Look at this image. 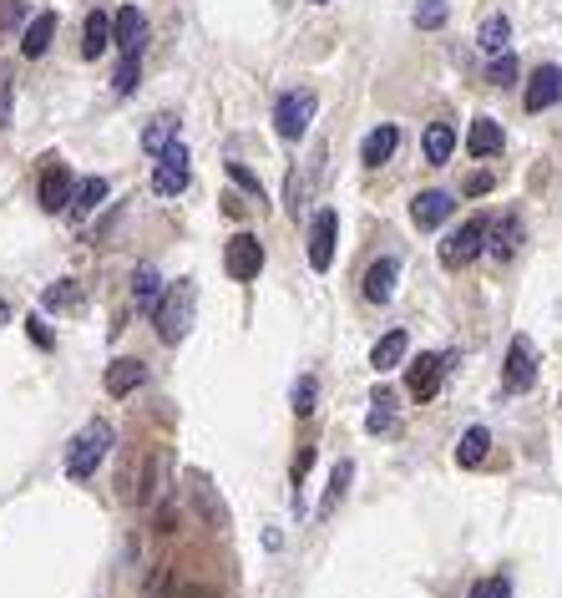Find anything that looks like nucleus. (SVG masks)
I'll list each match as a JSON object with an SVG mask.
<instances>
[{"label": "nucleus", "mask_w": 562, "mask_h": 598, "mask_svg": "<svg viewBox=\"0 0 562 598\" xmlns=\"http://www.w3.org/2000/svg\"><path fill=\"white\" fill-rule=\"evenodd\" d=\"M71 193H76V178H71V168H66V163H46V173H41V188H36L41 208H46V213H66V208H71Z\"/></svg>", "instance_id": "obj_10"}, {"label": "nucleus", "mask_w": 562, "mask_h": 598, "mask_svg": "<svg viewBox=\"0 0 562 598\" xmlns=\"http://www.w3.org/2000/svg\"><path fill=\"white\" fill-rule=\"evenodd\" d=\"M522 239H527L522 213H502L497 223H487V249H492V259H512V254L522 249Z\"/></svg>", "instance_id": "obj_12"}, {"label": "nucleus", "mask_w": 562, "mask_h": 598, "mask_svg": "<svg viewBox=\"0 0 562 598\" xmlns=\"http://www.w3.org/2000/svg\"><path fill=\"white\" fill-rule=\"evenodd\" d=\"M319 163H325V147H319V153L304 163V173H319ZM299 198H304V183L294 178V188H289V208H294V213H299Z\"/></svg>", "instance_id": "obj_38"}, {"label": "nucleus", "mask_w": 562, "mask_h": 598, "mask_svg": "<svg viewBox=\"0 0 562 598\" xmlns=\"http://www.w3.org/2000/svg\"><path fill=\"white\" fill-rule=\"evenodd\" d=\"M335 234H340V218L330 208H319L314 223H309V269L325 274L335 264Z\"/></svg>", "instance_id": "obj_8"}, {"label": "nucleus", "mask_w": 562, "mask_h": 598, "mask_svg": "<svg viewBox=\"0 0 562 598\" xmlns=\"http://www.w3.org/2000/svg\"><path fill=\"white\" fill-rule=\"evenodd\" d=\"M512 77H517V61H512V51H507V56H492L487 82H492V87H512Z\"/></svg>", "instance_id": "obj_35"}, {"label": "nucleus", "mask_w": 562, "mask_h": 598, "mask_svg": "<svg viewBox=\"0 0 562 598\" xmlns=\"http://www.w3.org/2000/svg\"><path fill=\"white\" fill-rule=\"evenodd\" d=\"M314 92L309 87H294V92H279V102H274V132L284 137V142H299L304 132H309V122H314Z\"/></svg>", "instance_id": "obj_3"}, {"label": "nucleus", "mask_w": 562, "mask_h": 598, "mask_svg": "<svg viewBox=\"0 0 562 598\" xmlns=\"http://www.w3.org/2000/svg\"><path fill=\"white\" fill-rule=\"evenodd\" d=\"M395 147H400V127H395V122H385V127H375V132L365 137L360 158H365V168H380V163H390Z\"/></svg>", "instance_id": "obj_18"}, {"label": "nucleus", "mask_w": 562, "mask_h": 598, "mask_svg": "<svg viewBox=\"0 0 562 598\" xmlns=\"http://www.w3.org/2000/svg\"><path fill=\"white\" fill-rule=\"evenodd\" d=\"M112 41L122 46V56H142V46H147V21H142L137 6H122V11H117V21H112Z\"/></svg>", "instance_id": "obj_15"}, {"label": "nucleus", "mask_w": 562, "mask_h": 598, "mask_svg": "<svg viewBox=\"0 0 562 598\" xmlns=\"http://www.w3.org/2000/svg\"><path fill=\"white\" fill-rule=\"evenodd\" d=\"M228 178H233V183H238V188H249V193H254V198H264V183H259V178H254V173H249V168H244V163H228Z\"/></svg>", "instance_id": "obj_37"}, {"label": "nucleus", "mask_w": 562, "mask_h": 598, "mask_svg": "<svg viewBox=\"0 0 562 598\" xmlns=\"http://www.w3.org/2000/svg\"><path fill=\"white\" fill-rule=\"evenodd\" d=\"M314 401H319V381L304 376V381L294 386V416H314Z\"/></svg>", "instance_id": "obj_33"}, {"label": "nucleus", "mask_w": 562, "mask_h": 598, "mask_svg": "<svg viewBox=\"0 0 562 598\" xmlns=\"http://www.w3.org/2000/svg\"><path fill=\"white\" fill-rule=\"evenodd\" d=\"M137 77H142V56H122L117 77H112V92H117V97H132V92H137Z\"/></svg>", "instance_id": "obj_32"}, {"label": "nucleus", "mask_w": 562, "mask_h": 598, "mask_svg": "<svg viewBox=\"0 0 562 598\" xmlns=\"http://www.w3.org/2000/svg\"><path fill=\"white\" fill-rule=\"evenodd\" d=\"M487 452H492V431L487 426H466V436L456 446V462L461 467H481V462H487Z\"/></svg>", "instance_id": "obj_24"}, {"label": "nucleus", "mask_w": 562, "mask_h": 598, "mask_svg": "<svg viewBox=\"0 0 562 598\" xmlns=\"http://www.w3.org/2000/svg\"><path fill=\"white\" fill-rule=\"evenodd\" d=\"M102 198H107V178H82L71 193V218H92Z\"/></svg>", "instance_id": "obj_26"}, {"label": "nucleus", "mask_w": 562, "mask_h": 598, "mask_svg": "<svg viewBox=\"0 0 562 598\" xmlns=\"http://www.w3.org/2000/svg\"><path fill=\"white\" fill-rule=\"evenodd\" d=\"M370 406H375V411H370V421H365V426H370L375 436H380V431H390V426H395V396H390L385 386H375Z\"/></svg>", "instance_id": "obj_30"}, {"label": "nucleus", "mask_w": 562, "mask_h": 598, "mask_svg": "<svg viewBox=\"0 0 562 598\" xmlns=\"http://www.w3.org/2000/svg\"><path fill=\"white\" fill-rule=\"evenodd\" d=\"M107 452H112V426H107V421H87L82 431H76L71 452H66V477L87 482V477L102 467V457H107Z\"/></svg>", "instance_id": "obj_2"}, {"label": "nucleus", "mask_w": 562, "mask_h": 598, "mask_svg": "<svg viewBox=\"0 0 562 598\" xmlns=\"http://www.w3.org/2000/svg\"><path fill=\"white\" fill-rule=\"evenodd\" d=\"M163 274H157L152 264H142L137 274H132V299H137V310L142 315H157V305H163Z\"/></svg>", "instance_id": "obj_17"}, {"label": "nucleus", "mask_w": 562, "mask_h": 598, "mask_svg": "<svg viewBox=\"0 0 562 598\" xmlns=\"http://www.w3.org/2000/svg\"><path fill=\"white\" fill-rule=\"evenodd\" d=\"M11 107H16V82H11V66L0 61V127L11 122Z\"/></svg>", "instance_id": "obj_34"}, {"label": "nucleus", "mask_w": 562, "mask_h": 598, "mask_svg": "<svg viewBox=\"0 0 562 598\" xmlns=\"http://www.w3.org/2000/svg\"><path fill=\"white\" fill-rule=\"evenodd\" d=\"M223 269H228L233 279H259V269H264V244H259L254 234H233L228 249H223Z\"/></svg>", "instance_id": "obj_9"}, {"label": "nucleus", "mask_w": 562, "mask_h": 598, "mask_svg": "<svg viewBox=\"0 0 562 598\" xmlns=\"http://www.w3.org/2000/svg\"><path fill=\"white\" fill-rule=\"evenodd\" d=\"M451 208H456V203H451V193H446V188H426V193H416L411 218H416V229H426V234H431V229H441V223L451 218Z\"/></svg>", "instance_id": "obj_14"}, {"label": "nucleus", "mask_w": 562, "mask_h": 598, "mask_svg": "<svg viewBox=\"0 0 562 598\" xmlns=\"http://www.w3.org/2000/svg\"><path fill=\"white\" fill-rule=\"evenodd\" d=\"M178 598H213L208 588H178Z\"/></svg>", "instance_id": "obj_42"}, {"label": "nucleus", "mask_w": 562, "mask_h": 598, "mask_svg": "<svg viewBox=\"0 0 562 598\" xmlns=\"http://www.w3.org/2000/svg\"><path fill=\"white\" fill-rule=\"evenodd\" d=\"M406 350H411V335H406V330H390V335H380V340H375L370 365H375V370H395L400 360H406Z\"/></svg>", "instance_id": "obj_22"}, {"label": "nucleus", "mask_w": 562, "mask_h": 598, "mask_svg": "<svg viewBox=\"0 0 562 598\" xmlns=\"http://www.w3.org/2000/svg\"><path fill=\"white\" fill-rule=\"evenodd\" d=\"M21 16H26L21 0H0V26H11V21H21Z\"/></svg>", "instance_id": "obj_41"}, {"label": "nucleus", "mask_w": 562, "mask_h": 598, "mask_svg": "<svg viewBox=\"0 0 562 598\" xmlns=\"http://www.w3.org/2000/svg\"><path fill=\"white\" fill-rule=\"evenodd\" d=\"M314 6H330V0H314Z\"/></svg>", "instance_id": "obj_43"}, {"label": "nucleus", "mask_w": 562, "mask_h": 598, "mask_svg": "<svg viewBox=\"0 0 562 598\" xmlns=\"http://www.w3.org/2000/svg\"><path fill=\"white\" fill-rule=\"evenodd\" d=\"M107 46H112V16H107V11H92V16H87V31H82V56L97 61Z\"/></svg>", "instance_id": "obj_23"}, {"label": "nucleus", "mask_w": 562, "mask_h": 598, "mask_svg": "<svg viewBox=\"0 0 562 598\" xmlns=\"http://www.w3.org/2000/svg\"><path fill=\"white\" fill-rule=\"evenodd\" d=\"M350 477H355V462H335V472H330V487H325V502H319V512H335V507H340V497L350 492Z\"/></svg>", "instance_id": "obj_29"}, {"label": "nucleus", "mask_w": 562, "mask_h": 598, "mask_svg": "<svg viewBox=\"0 0 562 598\" xmlns=\"http://www.w3.org/2000/svg\"><path fill=\"white\" fill-rule=\"evenodd\" d=\"M471 598H512V583L507 578H481V583H471Z\"/></svg>", "instance_id": "obj_36"}, {"label": "nucleus", "mask_w": 562, "mask_h": 598, "mask_svg": "<svg viewBox=\"0 0 562 598\" xmlns=\"http://www.w3.org/2000/svg\"><path fill=\"white\" fill-rule=\"evenodd\" d=\"M446 16H451L446 0H416V26H421V31H441Z\"/></svg>", "instance_id": "obj_31"}, {"label": "nucleus", "mask_w": 562, "mask_h": 598, "mask_svg": "<svg viewBox=\"0 0 562 598\" xmlns=\"http://www.w3.org/2000/svg\"><path fill=\"white\" fill-rule=\"evenodd\" d=\"M451 365H456V350H446V355H416L411 370H406L411 396H416V401H431V396L441 391V381H446V370H451Z\"/></svg>", "instance_id": "obj_6"}, {"label": "nucleus", "mask_w": 562, "mask_h": 598, "mask_svg": "<svg viewBox=\"0 0 562 598\" xmlns=\"http://www.w3.org/2000/svg\"><path fill=\"white\" fill-rule=\"evenodd\" d=\"M142 381H147V365L142 360H112L107 365V391L112 396H132Z\"/></svg>", "instance_id": "obj_20"}, {"label": "nucleus", "mask_w": 562, "mask_h": 598, "mask_svg": "<svg viewBox=\"0 0 562 598\" xmlns=\"http://www.w3.org/2000/svg\"><path fill=\"white\" fill-rule=\"evenodd\" d=\"M502 386H507L512 396H522V391L537 386V345H532V335H512L507 365H502Z\"/></svg>", "instance_id": "obj_4"}, {"label": "nucleus", "mask_w": 562, "mask_h": 598, "mask_svg": "<svg viewBox=\"0 0 562 598\" xmlns=\"http://www.w3.org/2000/svg\"><path fill=\"white\" fill-rule=\"evenodd\" d=\"M481 244H487V223H481V218H466L461 229L441 244V264H446V269H466V264L481 254Z\"/></svg>", "instance_id": "obj_7"}, {"label": "nucleus", "mask_w": 562, "mask_h": 598, "mask_svg": "<svg viewBox=\"0 0 562 598\" xmlns=\"http://www.w3.org/2000/svg\"><path fill=\"white\" fill-rule=\"evenodd\" d=\"M507 41H512V21H507V16H487V21L476 26L481 56H507Z\"/></svg>", "instance_id": "obj_21"}, {"label": "nucleus", "mask_w": 562, "mask_h": 598, "mask_svg": "<svg viewBox=\"0 0 562 598\" xmlns=\"http://www.w3.org/2000/svg\"><path fill=\"white\" fill-rule=\"evenodd\" d=\"M188 178H193V168H188V147H183V142L163 147V153H157V168H152V193L178 198V193L188 188Z\"/></svg>", "instance_id": "obj_5"}, {"label": "nucleus", "mask_w": 562, "mask_h": 598, "mask_svg": "<svg viewBox=\"0 0 562 598\" xmlns=\"http://www.w3.org/2000/svg\"><path fill=\"white\" fill-rule=\"evenodd\" d=\"M193 315H198V284L193 279H178L168 294H163V305H157V335H163L168 345H178L188 330H193Z\"/></svg>", "instance_id": "obj_1"}, {"label": "nucleus", "mask_w": 562, "mask_h": 598, "mask_svg": "<svg viewBox=\"0 0 562 598\" xmlns=\"http://www.w3.org/2000/svg\"><path fill=\"white\" fill-rule=\"evenodd\" d=\"M173 137H178V117H173V112L152 117V122L142 127V147H147V153H163V147H173Z\"/></svg>", "instance_id": "obj_28"}, {"label": "nucleus", "mask_w": 562, "mask_h": 598, "mask_svg": "<svg viewBox=\"0 0 562 598\" xmlns=\"http://www.w3.org/2000/svg\"><path fill=\"white\" fill-rule=\"evenodd\" d=\"M395 279H400V264L395 259H375L370 269H365V299H370V305H385V299L395 294Z\"/></svg>", "instance_id": "obj_16"}, {"label": "nucleus", "mask_w": 562, "mask_h": 598, "mask_svg": "<svg viewBox=\"0 0 562 598\" xmlns=\"http://www.w3.org/2000/svg\"><path fill=\"white\" fill-rule=\"evenodd\" d=\"M421 147H426V163H436V168H441V163L456 153V122L436 117V122L426 127V142H421Z\"/></svg>", "instance_id": "obj_19"}, {"label": "nucleus", "mask_w": 562, "mask_h": 598, "mask_svg": "<svg viewBox=\"0 0 562 598\" xmlns=\"http://www.w3.org/2000/svg\"><path fill=\"white\" fill-rule=\"evenodd\" d=\"M492 183H497L492 173H471V178L461 183V193H466V198H481V193H492Z\"/></svg>", "instance_id": "obj_39"}, {"label": "nucleus", "mask_w": 562, "mask_h": 598, "mask_svg": "<svg viewBox=\"0 0 562 598\" xmlns=\"http://www.w3.org/2000/svg\"><path fill=\"white\" fill-rule=\"evenodd\" d=\"M507 147V132H502V122L497 117H476L471 122V132H466V153L481 163V158H497Z\"/></svg>", "instance_id": "obj_13"}, {"label": "nucleus", "mask_w": 562, "mask_h": 598, "mask_svg": "<svg viewBox=\"0 0 562 598\" xmlns=\"http://www.w3.org/2000/svg\"><path fill=\"white\" fill-rule=\"evenodd\" d=\"M51 36H56V16H51V11H41V16L26 26V36H21V51L36 61V56H46V51H51Z\"/></svg>", "instance_id": "obj_25"}, {"label": "nucleus", "mask_w": 562, "mask_h": 598, "mask_svg": "<svg viewBox=\"0 0 562 598\" xmlns=\"http://www.w3.org/2000/svg\"><path fill=\"white\" fill-rule=\"evenodd\" d=\"M522 102H527V112H547V107H557L562 102V66H537L532 71V82H527V92H522Z\"/></svg>", "instance_id": "obj_11"}, {"label": "nucleus", "mask_w": 562, "mask_h": 598, "mask_svg": "<svg viewBox=\"0 0 562 598\" xmlns=\"http://www.w3.org/2000/svg\"><path fill=\"white\" fill-rule=\"evenodd\" d=\"M26 330H31V340H36L41 350H51V330H46V320H36V315H31V320H26Z\"/></svg>", "instance_id": "obj_40"}, {"label": "nucleus", "mask_w": 562, "mask_h": 598, "mask_svg": "<svg viewBox=\"0 0 562 598\" xmlns=\"http://www.w3.org/2000/svg\"><path fill=\"white\" fill-rule=\"evenodd\" d=\"M41 305H46V310H82L87 294H82V284H76V279H56V284L41 294Z\"/></svg>", "instance_id": "obj_27"}]
</instances>
